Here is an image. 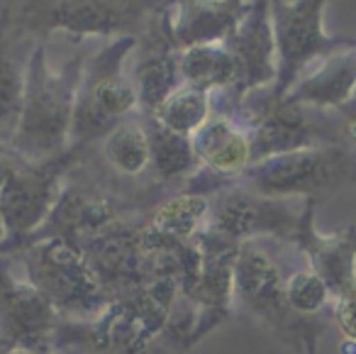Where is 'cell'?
<instances>
[{
  "label": "cell",
  "mask_w": 356,
  "mask_h": 354,
  "mask_svg": "<svg viewBox=\"0 0 356 354\" xmlns=\"http://www.w3.org/2000/svg\"><path fill=\"white\" fill-rule=\"evenodd\" d=\"M178 295V269H168L144 288L115 298L95 320H61L54 349L81 344L90 354H168L161 339L171 342Z\"/></svg>",
  "instance_id": "6da1fadb"
},
{
  "label": "cell",
  "mask_w": 356,
  "mask_h": 354,
  "mask_svg": "<svg viewBox=\"0 0 356 354\" xmlns=\"http://www.w3.org/2000/svg\"><path fill=\"white\" fill-rule=\"evenodd\" d=\"M83 66V52L54 69L47 56V42H40L35 47L27 66L20 120H17L15 134L8 142V147L22 162L42 164L74 147L71 132H74L76 98H79Z\"/></svg>",
  "instance_id": "7a4b0ae2"
},
{
  "label": "cell",
  "mask_w": 356,
  "mask_h": 354,
  "mask_svg": "<svg viewBox=\"0 0 356 354\" xmlns=\"http://www.w3.org/2000/svg\"><path fill=\"white\" fill-rule=\"evenodd\" d=\"M171 3L173 0H10L20 27L42 42L59 32L76 40H139Z\"/></svg>",
  "instance_id": "3957f363"
},
{
  "label": "cell",
  "mask_w": 356,
  "mask_h": 354,
  "mask_svg": "<svg viewBox=\"0 0 356 354\" xmlns=\"http://www.w3.org/2000/svg\"><path fill=\"white\" fill-rule=\"evenodd\" d=\"M134 45H137L134 37L110 40L90 59H86L79 98H76L71 144L90 147L118 123L139 113L137 88L132 84V76L124 71Z\"/></svg>",
  "instance_id": "277c9868"
},
{
  "label": "cell",
  "mask_w": 356,
  "mask_h": 354,
  "mask_svg": "<svg viewBox=\"0 0 356 354\" xmlns=\"http://www.w3.org/2000/svg\"><path fill=\"white\" fill-rule=\"evenodd\" d=\"M27 279L51 300L61 318L76 323L95 320L110 298L95 281L86 252L64 237H37L17 252Z\"/></svg>",
  "instance_id": "5b68a950"
},
{
  "label": "cell",
  "mask_w": 356,
  "mask_h": 354,
  "mask_svg": "<svg viewBox=\"0 0 356 354\" xmlns=\"http://www.w3.org/2000/svg\"><path fill=\"white\" fill-rule=\"evenodd\" d=\"M346 181H356V149L349 144H322L261 159L237 183L266 198L305 196V201H315L320 193Z\"/></svg>",
  "instance_id": "8992f818"
},
{
  "label": "cell",
  "mask_w": 356,
  "mask_h": 354,
  "mask_svg": "<svg viewBox=\"0 0 356 354\" xmlns=\"http://www.w3.org/2000/svg\"><path fill=\"white\" fill-rule=\"evenodd\" d=\"M234 298L298 352H315L325 325L300 315L286 298V279L254 240L242 242L234 261Z\"/></svg>",
  "instance_id": "52a82bcc"
},
{
  "label": "cell",
  "mask_w": 356,
  "mask_h": 354,
  "mask_svg": "<svg viewBox=\"0 0 356 354\" xmlns=\"http://www.w3.org/2000/svg\"><path fill=\"white\" fill-rule=\"evenodd\" d=\"M83 149L74 144L64 154L42 164H22L0 198V215L6 222V242L0 245V256L17 254L44 225L64 191L69 174L83 157Z\"/></svg>",
  "instance_id": "ba28073f"
},
{
  "label": "cell",
  "mask_w": 356,
  "mask_h": 354,
  "mask_svg": "<svg viewBox=\"0 0 356 354\" xmlns=\"http://www.w3.org/2000/svg\"><path fill=\"white\" fill-rule=\"evenodd\" d=\"M327 0H268L273 40H276V84L273 98H286L288 91L305 76L307 66L317 59L349 49L356 42L334 40L322 30V10Z\"/></svg>",
  "instance_id": "9c48e42d"
},
{
  "label": "cell",
  "mask_w": 356,
  "mask_h": 354,
  "mask_svg": "<svg viewBox=\"0 0 356 354\" xmlns=\"http://www.w3.org/2000/svg\"><path fill=\"white\" fill-rule=\"evenodd\" d=\"M225 45L234 59V84L227 93L213 95V100L215 110L234 113L252 93L276 84V40L268 0H252L247 17Z\"/></svg>",
  "instance_id": "30bf717a"
},
{
  "label": "cell",
  "mask_w": 356,
  "mask_h": 354,
  "mask_svg": "<svg viewBox=\"0 0 356 354\" xmlns=\"http://www.w3.org/2000/svg\"><path fill=\"white\" fill-rule=\"evenodd\" d=\"M305 210V206H302ZM302 210L296 213L286 198H266L244 188L242 183H229L213 196L208 230L232 242H249L259 235H273L293 240L300 225Z\"/></svg>",
  "instance_id": "8fae6325"
},
{
  "label": "cell",
  "mask_w": 356,
  "mask_h": 354,
  "mask_svg": "<svg viewBox=\"0 0 356 354\" xmlns=\"http://www.w3.org/2000/svg\"><path fill=\"white\" fill-rule=\"evenodd\" d=\"M59 310L32 284L13 276L10 261L0 256V342L3 349H54L61 325Z\"/></svg>",
  "instance_id": "7c38bea8"
},
{
  "label": "cell",
  "mask_w": 356,
  "mask_h": 354,
  "mask_svg": "<svg viewBox=\"0 0 356 354\" xmlns=\"http://www.w3.org/2000/svg\"><path fill=\"white\" fill-rule=\"evenodd\" d=\"M168 8L139 37L132 52L134 64L129 76H132V84L137 88L139 113L147 118L161 108V103L178 86H184L181 49L173 45L171 30H168Z\"/></svg>",
  "instance_id": "4fadbf2b"
},
{
  "label": "cell",
  "mask_w": 356,
  "mask_h": 354,
  "mask_svg": "<svg viewBox=\"0 0 356 354\" xmlns=\"http://www.w3.org/2000/svg\"><path fill=\"white\" fill-rule=\"evenodd\" d=\"M86 154L105 176L120 186L132 191L166 193L152 183V142L147 118L142 113H134L118 123L103 139L86 147Z\"/></svg>",
  "instance_id": "5bb4252c"
},
{
  "label": "cell",
  "mask_w": 356,
  "mask_h": 354,
  "mask_svg": "<svg viewBox=\"0 0 356 354\" xmlns=\"http://www.w3.org/2000/svg\"><path fill=\"white\" fill-rule=\"evenodd\" d=\"M42 40L32 37L15 20L10 0H0V142H10L25 98L27 66Z\"/></svg>",
  "instance_id": "9a60e30c"
},
{
  "label": "cell",
  "mask_w": 356,
  "mask_h": 354,
  "mask_svg": "<svg viewBox=\"0 0 356 354\" xmlns=\"http://www.w3.org/2000/svg\"><path fill=\"white\" fill-rule=\"evenodd\" d=\"M252 0H173L168 30L178 49L227 42L247 17Z\"/></svg>",
  "instance_id": "2e32d148"
},
{
  "label": "cell",
  "mask_w": 356,
  "mask_h": 354,
  "mask_svg": "<svg viewBox=\"0 0 356 354\" xmlns=\"http://www.w3.org/2000/svg\"><path fill=\"white\" fill-rule=\"evenodd\" d=\"M193 147L203 171L215 176L222 186L239 181V176L252 167V139L247 128L222 110H215L193 134Z\"/></svg>",
  "instance_id": "e0dca14e"
},
{
  "label": "cell",
  "mask_w": 356,
  "mask_h": 354,
  "mask_svg": "<svg viewBox=\"0 0 356 354\" xmlns=\"http://www.w3.org/2000/svg\"><path fill=\"white\" fill-rule=\"evenodd\" d=\"M213 196L198 191L171 193L152 208L142 225V242L152 254H159L171 245L193 242L210 220Z\"/></svg>",
  "instance_id": "ac0fdd59"
},
{
  "label": "cell",
  "mask_w": 356,
  "mask_h": 354,
  "mask_svg": "<svg viewBox=\"0 0 356 354\" xmlns=\"http://www.w3.org/2000/svg\"><path fill=\"white\" fill-rule=\"evenodd\" d=\"M147 128L152 142V183L166 193L181 191L203 169L195 154L193 137L171 132L152 118H147Z\"/></svg>",
  "instance_id": "d6986e66"
},
{
  "label": "cell",
  "mask_w": 356,
  "mask_h": 354,
  "mask_svg": "<svg viewBox=\"0 0 356 354\" xmlns=\"http://www.w3.org/2000/svg\"><path fill=\"white\" fill-rule=\"evenodd\" d=\"M181 79L213 95L227 93L234 84V59L227 45L215 42L181 49Z\"/></svg>",
  "instance_id": "ffe728a7"
},
{
  "label": "cell",
  "mask_w": 356,
  "mask_h": 354,
  "mask_svg": "<svg viewBox=\"0 0 356 354\" xmlns=\"http://www.w3.org/2000/svg\"><path fill=\"white\" fill-rule=\"evenodd\" d=\"M215 113V100L213 93L195 86H178L171 95L161 103V108L154 115H149L152 120H156L159 125H163L166 130L184 137H193L208 118Z\"/></svg>",
  "instance_id": "44dd1931"
},
{
  "label": "cell",
  "mask_w": 356,
  "mask_h": 354,
  "mask_svg": "<svg viewBox=\"0 0 356 354\" xmlns=\"http://www.w3.org/2000/svg\"><path fill=\"white\" fill-rule=\"evenodd\" d=\"M286 298L296 313L312 318L330 300V288L317 271L302 269L286 279Z\"/></svg>",
  "instance_id": "7402d4cb"
},
{
  "label": "cell",
  "mask_w": 356,
  "mask_h": 354,
  "mask_svg": "<svg viewBox=\"0 0 356 354\" xmlns=\"http://www.w3.org/2000/svg\"><path fill=\"white\" fill-rule=\"evenodd\" d=\"M334 318L341 332L356 342V286L334 298Z\"/></svg>",
  "instance_id": "603a6c76"
},
{
  "label": "cell",
  "mask_w": 356,
  "mask_h": 354,
  "mask_svg": "<svg viewBox=\"0 0 356 354\" xmlns=\"http://www.w3.org/2000/svg\"><path fill=\"white\" fill-rule=\"evenodd\" d=\"M22 164L25 162H22L13 149H0V198H3V193L8 191L13 178L17 176Z\"/></svg>",
  "instance_id": "cb8c5ba5"
},
{
  "label": "cell",
  "mask_w": 356,
  "mask_h": 354,
  "mask_svg": "<svg viewBox=\"0 0 356 354\" xmlns=\"http://www.w3.org/2000/svg\"><path fill=\"white\" fill-rule=\"evenodd\" d=\"M3 354H54V349H22V347H13Z\"/></svg>",
  "instance_id": "d4e9b609"
},
{
  "label": "cell",
  "mask_w": 356,
  "mask_h": 354,
  "mask_svg": "<svg viewBox=\"0 0 356 354\" xmlns=\"http://www.w3.org/2000/svg\"><path fill=\"white\" fill-rule=\"evenodd\" d=\"M6 242V222H3V215H0V245Z\"/></svg>",
  "instance_id": "484cf974"
},
{
  "label": "cell",
  "mask_w": 356,
  "mask_h": 354,
  "mask_svg": "<svg viewBox=\"0 0 356 354\" xmlns=\"http://www.w3.org/2000/svg\"><path fill=\"white\" fill-rule=\"evenodd\" d=\"M0 149H10V147H8V144H6V142H0Z\"/></svg>",
  "instance_id": "4316f807"
},
{
  "label": "cell",
  "mask_w": 356,
  "mask_h": 354,
  "mask_svg": "<svg viewBox=\"0 0 356 354\" xmlns=\"http://www.w3.org/2000/svg\"><path fill=\"white\" fill-rule=\"evenodd\" d=\"M3 352H6V349H3V342H0V354H3Z\"/></svg>",
  "instance_id": "83f0119b"
}]
</instances>
